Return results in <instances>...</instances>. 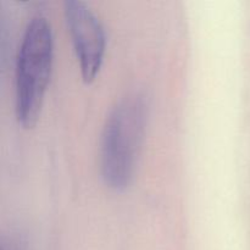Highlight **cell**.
<instances>
[{
  "label": "cell",
  "instance_id": "6da1fadb",
  "mask_svg": "<svg viewBox=\"0 0 250 250\" xmlns=\"http://www.w3.org/2000/svg\"><path fill=\"white\" fill-rule=\"evenodd\" d=\"M148 103L141 93L122 98L110 111L100 139V173L116 192L132 183L144 139Z\"/></svg>",
  "mask_w": 250,
  "mask_h": 250
},
{
  "label": "cell",
  "instance_id": "7a4b0ae2",
  "mask_svg": "<svg viewBox=\"0 0 250 250\" xmlns=\"http://www.w3.org/2000/svg\"><path fill=\"white\" fill-rule=\"evenodd\" d=\"M53 58L50 23L45 17L34 16L27 24L16 58V117L26 128H32L39 119Z\"/></svg>",
  "mask_w": 250,
  "mask_h": 250
},
{
  "label": "cell",
  "instance_id": "3957f363",
  "mask_svg": "<svg viewBox=\"0 0 250 250\" xmlns=\"http://www.w3.org/2000/svg\"><path fill=\"white\" fill-rule=\"evenodd\" d=\"M63 14L83 81L93 82L102 68L106 50L104 27L94 12L82 1H65Z\"/></svg>",
  "mask_w": 250,
  "mask_h": 250
}]
</instances>
